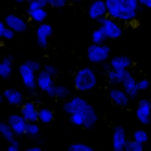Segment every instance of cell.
<instances>
[{"label": "cell", "instance_id": "33", "mask_svg": "<svg viewBox=\"0 0 151 151\" xmlns=\"http://www.w3.org/2000/svg\"><path fill=\"white\" fill-rule=\"evenodd\" d=\"M42 70L46 72V74H50V76H54V78L57 76V68H55L54 65H44V66H42Z\"/></svg>", "mask_w": 151, "mask_h": 151}, {"label": "cell", "instance_id": "1", "mask_svg": "<svg viewBox=\"0 0 151 151\" xmlns=\"http://www.w3.org/2000/svg\"><path fill=\"white\" fill-rule=\"evenodd\" d=\"M65 112L70 118V124L76 127H83V129H92L98 124V112L90 105L85 98L81 96H70L68 100H65L63 105Z\"/></svg>", "mask_w": 151, "mask_h": 151}, {"label": "cell", "instance_id": "15", "mask_svg": "<svg viewBox=\"0 0 151 151\" xmlns=\"http://www.w3.org/2000/svg\"><path fill=\"white\" fill-rule=\"evenodd\" d=\"M88 17L92 20H98V22L107 17V6H105V0H94V2L88 6Z\"/></svg>", "mask_w": 151, "mask_h": 151}, {"label": "cell", "instance_id": "5", "mask_svg": "<svg viewBox=\"0 0 151 151\" xmlns=\"http://www.w3.org/2000/svg\"><path fill=\"white\" fill-rule=\"evenodd\" d=\"M37 74H39V72H35L26 61L19 66L20 81H22V85H24V87L29 90V92H35V88H37Z\"/></svg>", "mask_w": 151, "mask_h": 151}, {"label": "cell", "instance_id": "8", "mask_svg": "<svg viewBox=\"0 0 151 151\" xmlns=\"http://www.w3.org/2000/svg\"><path fill=\"white\" fill-rule=\"evenodd\" d=\"M37 88L41 90V92L48 94L54 98V90H55V78L54 76L46 74L44 70H41L39 74H37Z\"/></svg>", "mask_w": 151, "mask_h": 151}, {"label": "cell", "instance_id": "35", "mask_svg": "<svg viewBox=\"0 0 151 151\" xmlns=\"http://www.w3.org/2000/svg\"><path fill=\"white\" fill-rule=\"evenodd\" d=\"M66 6V0H52V2H50V7H57V9H59V7H65Z\"/></svg>", "mask_w": 151, "mask_h": 151}, {"label": "cell", "instance_id": "31", "mask_svg": "<svg viewBox=\"0 0 151 151\" xmlns=\"http://www.w3.org/2000/svg\"><path fill=\"white\" fill-rule=\"evenodd\" d=\"M149 88H151V81H149L147 78L138 79V90H140V92H144V90H149Z\"/></svg>", "mask_w": 151, "mask_h": 151}, {"label": "cell", "instance_id": "2", "mask_svg": "<svg viewBox=\"0 0 151 151\" xmlns=\"http://www.w3.org/2000/svg\"><path fill=\"white\" fill-rule=\"evenodd\" d=\"M98 85V74L90 66H83L74 74V88L78 92H90Z\"/></svg>", "mask_w": 151, "mask_h": 151}, {"label": "cell", "instance_id": "10", "mask_svg": "<svg viewBox=\"0 0 151 151\" xmlns=\"http://www.w3.org/2000/svg\"><path fill=\"white\" fill-rule=\"evenodd\" d=\"M52 35H54V28H52L48 22H42V24L37 26V29H35V39H37L39 48H46L48 46Z\"/></svg>", "mask_w": 151, "mask_h": 151}, {"label": "cell", "instance_id": "11", "mask_svg": "<svg viewBox=\"0 0 151 151\" xmlns=\"http://www.w3.org/2000/svg\"><path fill=\"white\" fill-rule=\"evenodd\" d=\"M109 100H111V103H112V105L125 109L127 105H129L131 98L124 92V88H122V87H111V88H109Z\"/></svg>", "mask_w": 151, "mask_h": 151}, {"label": "cell", "instance_id": "17", "mask_svg": "<svg viewBox=\"0 0 151 151\" xmlns=\"http://www.w3.org/2000/svg\"><path fill=\"white\" fill-rule=\"evenodd\" d=\"M2 94H4V101H7L13 107H20L24 103V94L19 88H6Z\"/></svg>", "mask_w": 151, "mask_h": 151}, {"label": "cell", "instance_id": "14", "mask_svg": "<svg viewBox=\"0 0 151 151\" xmlns=\"http://www.w3.org/2000/svg\"><path fill=\"white\" fill-rule=\"evenodd\" d=\"M127 133L122 125H116L114 127V131H112V140H111V144H112V151H124L125 149V144H127Z\"/></svg>", "mask_w": 151, "mask_h": 151}, {"label": "cell", "instance_id": "42", "mask_svg": "<svg viewBox=\"0 0 151 151\" xmlns=\"http://www.w3.org/2000/svg\"><path fill=\"white\" fill-rule=\"evenodd\" d=\"M2 101H4V94L0 92V105H2Z\"/></svg>", "mask_w": 151, "mask_h": 151}, {"label": "cell", "instance_id": "40", "mask_svg": "<svg viewBox=\"0 0 151 151\" xmlns=\"http://www.w3.org/2000/svg\"><path fill=\"white\" fill-rule=\"evenodd\" d=\"M4 29H6V24H4V20H0V41H2V35H4Z\"/></svg>", "mask_w": 151, "mask_h": 151}, {"label": "cell", "instance_id": "16", "mask_svg": "<svg viewBox=\"0 0 151 151\" xmlns=\"http://www.w3.org/2000/svg\"><path fill=\"white\" fill-rule=\"evenodd\" d=\"M7 124H9L11 131L17 134V137H22V134L26 133V125H28V122L20 116V112H17V114H9V118H7Z\"/></svg>", "mask_w": 151, "mask_h": 151}, {"label": "cell", "instance_id": "13", "mask_svg": "<svg viewBox=\"0 0 151 151\" xmlns=\"http://www.w3.org/2000/svg\"><path fill=\"white\" fill-rule=\"evenodd\" d=\"M4 24H6V28H9V29H13L15 33H24L26 29H28V22H26V19H22L20 15H7V17L4 19Z\"/></svg>", "mask_w": 151, "mask_h": 151}, {"label": "cell", "instance_id": "32", "mask_svg": "<svg viewBox=\"0 0 151 151\" xmlns=\"http://www.w3.org/2000/svg\"><path fill=\"white\" fill-rule=\"evenodd\" d=\"M26 63H28L29 66H32V68H33L35 72H41V70H42V66H41V63H39V61H35V59H28Z\"/></svg>", "mask_w": 151, "mask_h": 151}, {"label": "cell", "instance_id": "23", "mask_svg": "<svg viewBox=\"0 0 151 151\" xmlns=\"http://www.w3.org/2000/svg\"><path fill=\"white\" fill-rule=\"evenodd\" d=\"M0 137H2L7 144H11V142L17 140V138H15L17 134L11 131V127H9V124H7V122H0Z\"/></svg>", "mask_w": 151, "mask_h": 151}, {"label": "cell", "instance_id": "9", "mask_svg": "<svg viewBox=\"0 0 151 151\" xmlns=\"http://www.w3.org/2000/svg\"><path fill=\"white\" fill-rule=\"evenodd\" d=\"M134 116L140 124L147 125L151 122V100L144 98V100H138L137 103V109H134Z\"/></svg>", "mask_w": 151, "mask_h": 151}, {"label": "cell", "instance_id": "20", "mask_svg": "<svg viewBox=\"0 0 151 151\" xmlns=\"http://www.w3.org/2000/svg\"><path fill=\"white\" fill-rule=\"evenodd\" d=\"M131 65H133V61L127 55H114L109 59V68H112V70H129Z\"/></svg>", "mask_w": 151, "mask_h": 151}, {"label": "cell", "instance_id": "6", "mask_svg": "<svg viewBox=\"0 0 151 151\" xmlns=\"http://www.w3.org/2000/svg\"><path fill=\"white\" fill-rule=\"evenodd\" d=\"M26 15L28 19L35 22V24H42V22H46V17H48V11L46 7H42L39 2H28V7H26Z\"/></svg>", "mask_w": 151, "mask_h": 151}, {"label": "cell", "instance_id": "34", "mask_svg": "<svg viewBox=\"0 0 151 151\" xmlns=\"http://www.w3.org/2000/svg\"><path fill=\"white\" fill-rule=\"evenodd\" d=\"M13 37H15V32H13V29H9V28H6L4 29V35H2V41H11Z\"/></svg>", "mask_w": 151, "mask_h": 151}, {"label": "cell", "instance_id": "30", "mask_svg": "<svg viewBox=\"0 0 151 151\" xmlns=\"http://www.w3.org/2000/svg\"><path fill=\"white\" fill-rule=\"evenodd\" d=\"M66 151H94L90 146L87 144H81V142H78V144H70L68 147H66Z\"/></svg>", "mask_w": 151, "mask_h": 151}, {"label": "cell", "instance_id": "29", "mask_svg": "<svg viewBox=\"0 0 151 151\" xmlns=\"http://www.w3.org/2000/svg\"><path fill=\"white\" fill-rule=\"evenodd\" d=\"M124 151H144V146L138 144V142H134L133 138L131 140H127V144H125V149Z\"/></svg>", "mask_w": 151, "mask_h": 151}, {"label": "cell", "instance_id": "27", "mask_svg": "<svg viewBox=\"0 0 151 151\" xmlns=\"http://www.w3.org/2000/svg\"><path fill=\"white\" fill-rule=\"evenodd\" d=\"M147 138H149V134H147L144 129H137V131L133 133V140H134V142H138V144H142V146H144L146 142H147Z\"/></svg>", "mask_w": 151, "mask_h": 151}, {"label": "cell", "instance_id": "25", "mask_svg": "<svg viewBox=\"0 0 151 151\" xmlns=\"http://www.w3.org/2000/svg\"><path fill=\"white\" fill-rule=\"evenodd\" d=\"M54 98H59V100H68V98H70V88L66 87V85H55Z\"/></svg>", "mask_w": 151, "mask_h": 151}, {"label": "cell", "instance_id": "28", "mask_svg": "<svg viewBox=\"0 0 151 151\" xmlns=\"http://www.w3.org/2000/svg\"><path fill=\"white\" fill-rule=\"evenodd\" d=\"M39 133H41V129H39V124L37 122L26 125V133L24 134H28V137H39Z\"/></svg>", "mask_w": 151, "mask_h": 151}, {"label": "cell", "instance_id": "39", "mask_svg": "<svg viewBox=\"0 0 151 151\" xmlns=\"http://www.w3.org/2000/svg\"><path fill=\"white\" fill-rule=\"evenodd\" d=\"M20 151H42L39 146H32V147H26V149H20Z\"/></svg>", "mask_w": 151, "mask_h": 151}, {"label": "cell", "instance_id": "36", "mask_svg": "<svg viewBox=\"0 0 151 151\" xmlns=\"http://www.w3.org/2000/svg\"><path fill=\"white\" fill-rule=\"evenodd\" d=\"M6 151H20V144H19V140L11 142V144H9V146L6 147Z\"/></svg>", "mask_w": 151, "mask_h": 151}, {"label": "cell", "instance_id": "37", "mask_svg": "<svg viewBox=\"0 0 151 151\" xmlns=\"http://www.w3.org/2000/svg\"><path fill=\"white\" fill-rule=\"evenodd\" d=\"M140 2V6H144V7H147V9L151 11V0H138Z\"/></svg>", "mask_w": 151, "mask_h": 151}, {"label": "cell", "instance_id": "18", "mask_svg": "<svg viewBox=\"0 0 151 151\" xmlns=\"http://www.w3.org/2000/svg\"><path fill=\"white\" fill-rule=\"evenodd\" d=\"M122 88H124V92L129 96L131 100H134V98L138 96V92H140V90H138V79H134L133 74L129 72V76L122 81Z\"/></svg>", "mask_w": 151, "mask_h": 151}, {"label": "cell", "instance_id": "22", "mask_svg": "<svg viewBox=\"0 0 151 151\" xmlns=\"http://www.w3.org/2000/svg\"><path fill=\"white\" fill-rule=\"evenodd\" d=\"M11 74H13V57L6 55L2 61H0V78L7 79V78H11Z\"/></svg>", "mask_w": 151, "mask_h": 151}, {"label": "cell", "instance_id": "12", "mask_svg": "<svg viewBox=\"0 0 151 151\" xmlns=\"http://www.w3.org/2000/svg\"><path fill=\"white\" fill-rule=\"evenodd\" d=\"M20 116L24 118L28 124L39 122V105L35 101H24L20 105Z\"/></svg>", "mask_w": 151, "mask_h": 151}, {"label": "cell", "instance_id": "21", "mask_svg": "<svg viewBox=\"0 0 151 151\" xmlns=\"http://www.w3.org/2000/svg\"><path fill=\"white\" fill-rule=\"evenodd\" d=\"M105 70H107V74H105L107 76V81L111 83V85H114V87L122 85V81L129 76V70H112V68H109V66Z\"/></svg>", "mask_w": 151, "mask_h": 151}, {"label": "cell", "instance_id": "4", "mask_svg": "<svg viewBox=\"0 0 151 151\" xmlns=\"http://www.w3.org/2000/svg\"><path fill=\"white\" fill-rule=\"evenodd\" d=\"M100 28L103 29V33L107 39H120L124 33V28H122V22H118L114 19H111V17H105L100 20Z\"/></svg>", "mask_w": 151, "mask_h": 151}, {"label": "cell", "instance_id": "7", "mask_svg": "<svg viewBox=\"0 0 151 151\" xmlns=\"http://www.w3.org/2000/svg\"><path fill=\"white\" fill-rule=\"evenodd\" d=\"M138 7H140L138 0H125L124 11L120 15L118 22H122V24H131V22H134L137 17H138Z\"/></svg>", "mask_w": 151, "mask_h": 151}, {"label": "cell", "instance_id": "19", "mask_svg": "<svg viewBox=\"0 0 151 151\" xmlns=\"http://www.w3.org/2000/svg\"><path fill=\"white\" fill-rule=\"evenodd\" d=\"M105 6H107V17L118 20L122 11H124L125 0H105Z\"/></svg>", "mask_w": 151, "mask_h": 151}, {"label": "cell", "instance_id": "44", "mask_svg": "<svg viewBox=\"0 0 151 151\" xmlns=\"http://www.w3.org/2000/svg\"><path fill=\"white\" fill-rule=\"evenodd\" d=\"M28 2H35V0H28Z\"/></svg>", "mask_w": 151, "mask_h": 151}, {"label": "cell", "instance_id": "43", "mask_svg": "<svg viewBox=\"0 0 151 151\" xmlns=\"http://www.w3.org/2000/svg\"><path fill=\"white\" fill-rule=\"evenodd\" d=\"M66 2H81V0H66Z\"/></svg>", "mask_w": 151, "mask_h": 151}, {"label": "cell", "instance_id": "3", "mask_svg": "<svg viewBox=\"0 0 151 151\" xmlns=\"http://www.w3.org/2000/svg\"><path fill=\"white\" fill-rule=\"evenodd\" d=\"M87 59L92 65H103L111 59V48L107 44H90L87 48Z\"/></svg>", "mask_w": 151, "mask_h": 151}, {"label": "cell", "instance_id": "41", "mask_svg": "<svg viewBox=\"0 0 151 151\" xmlns=\"http://www.w3.org/2000/svg\"><path fill=\"white\" fill-rule=\"evenodd\" d=\"M15 2H17V4H26L28 0H15Z\"/></svg>", "mask_w": 151, "mask_h": 151}, {"label": "cell", "instance_id": "24", "mask_svg": "<svg viewBox=\"0 0 151 151\" xmlns=\"http://www.w3.org/2000/svg\"><path fill=\"white\" fill-rule=\"evenodd\" d=\"M39 122L41 124H52L54 122V111L48 107H39Z\"/></svg>", "mask_w": 151, "mask_h": 151}, {"label": "cell", "instance_id": "26", "mask_svg": "<svg viewBox=\"0 0 151 151\" xmlns=\"http://www.w3.org/2000/svg\"><path fill=\"white\" fill-rule=\"evenodd\" d=\"M105 41H107V37H105L103 29L101 28H96L92 32V44H103Z\"/></svg>", "mask_w": 151, "mask_h": 151}, {"label": "cell", "instance_id": "38", "mask_svg": "<svg viewBox=\"0 0 151 151\" xmlns=\"http://www.w3.org/2000/svg\"><path fill=\"white\" fill-rule=\"evenodd\" d=\"M37 2H39L42 7H50V2H52V0H37Z\"/></svg>", "mask_w": 151, "mask_h": 151}]
</instances>
